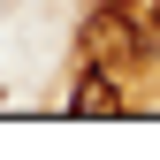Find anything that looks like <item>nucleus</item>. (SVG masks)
Listing matches in <instances>:
<instances>
[{
	"instance_id": "nucleus-3",
	"label": "nucleus",
	"mask_w": 160,
	"mask_h": 160,
	"mask_svg": "<svg viewBox=\"0 0 160 160\" xmlns=\"http://www.w3.org/2000/svg\"><path fill=\"white\" fill-rule=\"evenodd\" d=\"M137 53L160 61V0H145V15H137Z\"/></svg>"
},
{
	"instance_id": "nucleus-2",
	"label": "nucleus",
	"mask_w": 160,
	"mask_h": 160,
	"mask_svg": "<svg viewBox=\"0 0 160 160\" xmlns=\"http://www.w3.org/2000/svg\"><path fill=\"white\" fill-rule=\"evenodd\" d=\"M122 107V69L114 61H84L69 84V114H114Z\"/></svg>"
},
{
	"instance_id": "nucleus-1",
	"label": "nucleus",
	"mask_w": 160,
	"mask_h": 160,
	"mask_svg": "<svg viewBox=\"0 0 160 160\" xmlns=\"http://www.w3.org/2000/svg\"><path fill=\"white\" fill-rule=\"evenodd\" d=\"M76 46H84V61H114V69H122V61H145V53H137V15L122 8V0H92Z\"/></svg>"
}]
</instances>
